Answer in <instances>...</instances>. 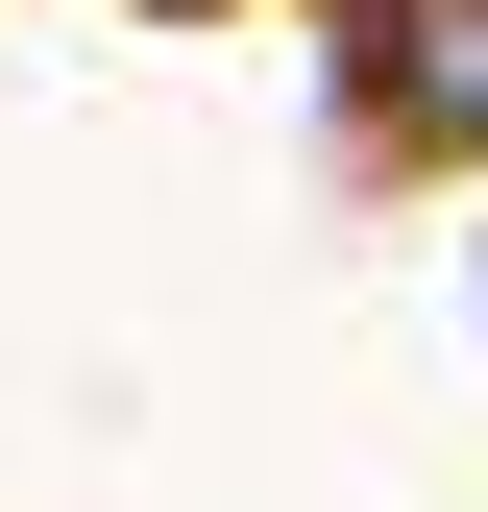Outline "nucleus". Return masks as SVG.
I'll return each instance as SVG.
<instances>
[{
  "label": "nucleus",
  "instance_id": "nucleus-1",
  "mask_svg": "<svg viewBox=\"0 0 488 512\" xmlns=\"http://www.w3.org/2000/svg\"><path fill=\"white\" fill-rule=\"evenodd\" d=\"M391 74H415V122H440V147H488V0H391Z\"/></svg>",
  "mask_w": 488,
  "mask_h": 512
}]
</instances>
